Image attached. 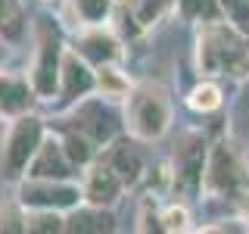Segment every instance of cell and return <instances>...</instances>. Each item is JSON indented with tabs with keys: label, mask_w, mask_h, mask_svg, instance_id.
Listing matches in <instances>:
<instances>
[{
	"label": "cell",
	"mask_w": 249,
	"mask_h": 234,
	"mask_svg": "<svg viewBox=\"0 0 249 234\" xmlns=\"http://www.w3.org/2000/svg\"><path fill=\"white\" fill-rule=\"evenodd\" d=\"M193 62L199 78L243 81L249 78V35L224 16L193 25Z\"/></svg>",
	"instance_id": "6da1fadb"
},
{
	"label": "cell",
	"mask_w": 249,
	"mask_h": 234,
	"mask_svg": "<svg viewBox=\"0 0 249 234\" xmlns=\"http://www.w3.org/2000/svg\"><path fill=\"white\" fill-rule=\"evenodd\" d=\"M66 35H62L59 22L50 16H37L31 19V59H28V81L35 91L37 103L50 106L59 94V78H62V59H66Z\"/></svg>",
	"instance_id": "7a4b0ae2"
},
{
	"label": "cell",
	"mask_w": 249,
	"mask_h": 234,
	"mask_svg": "<svg viewBox=\"0 0 249 234\" xmlns=\"http://www.w3.org/2000/svg\"><path fill=\"white\" fill-rule=\"evenodd\" d=\"M124 113V131L143 144H159L175 125V100L162 81H134L128 100L122 103Z\"/></svg>",
	"instance_id": "3957f363"
},
{
	"label": "cell",
	"mask_w": 249,
	"mask_h": 234,
	"mask_svg": "<svg viewBox=\"0 0 249 234\" xmlns=\"http://www.w3.org/2000/svg\"><path fill=\"white\" fill-rule=\"evenodd\" d=\"M47 131H50V125L35 109L6 122V131L0 137V178L6 184H19L28 175V166L35 153L41 150Z\"/></svg>",
	"instance_id": "277c9868"
},
{
	"label": "cell",
	"mask_w": 249,
	"mask_h": 234,
	"mask_svg": "<svg viewBox=\"0 0 249 234\" xmlns=\"http://www.w3.org/2000/svg\"><path fill=\"white\" fill-rule=\"evenodd\" d=\"M249 191V169L237 153L233 140L215 137L209 140L206 172H202V197L206 200H231L237 203Z\"/></svg>",
	"instance_id": "5b68a950"
},
{
	"label": "cell",
	"mask_w": 249,
	"mask_h": 234,
	"mask_svg": "<svg viewBox=\"0 0 249 234\" xmlns=\"http://www.w3.org/2000/svg\"><path fill=\"white\" fill-rule=\"evenodd\" d=\"M56 122L72 125V128H78L81 135H88L100 150H103L106 144H112L115 137L124 135L122 106L112 103V100H106V97H100V94H90V97H84L81 103H75L72 109L59 113Z\"/></svg>",
	"instance_id": "8992f818"
},
{
	"label": "cell",
	"mask_w": 249,
	"mask_h": 234,
	"mask_svg": "<svg viewBox=\"0 0 249 234\" xmlns=\"http://www.w3.org/2000/svg\"><path fill=\"white\" fill-rule=\"evenodd\" d=\"M209 140L202 131H184L171 150V178H175V197L202 200V172H206Z\"/></svg>",
	"instance_id": "52a82bcc"
},
{
	"label": "cell",
	"mask_w": 249,
	"mask_h": 234,
	"mask_svg": "<svg viewBox=\"0 0 249 234\" xmlns=\"http://www.w3.org/2000/svg\"><path fill=\"white\" fill-rule=\"evenodd\" d=\"M16 200L25 209H53V213H72L81 206V181L78 178H22L16 184Z\"/></svg>",
	"instance_id": "ba28073f"
},
{
	"label": "cell",
	"mask_w": 249,
	"mask_h": 234,
	"mask_svg": "<svg viewBox=\"0 0 249 234\" xmlns=\"http://www.w3.org/2000/svg\"><path fill=\"white\" fill-rule=\"evenodd\" d=\"M97 94V69L90 66L75 47H66V59H62V78H59V94L50 103L53 116L72 109L75 103H81L84 97Z\"/></svg>",
	"instance_id": "9c48e42d"
},
{
	"label": "cell",
	"mask_w": 249,
	"mask_h": 234,
	"mask_svg": "<svg viewBox=\"0 0 249 234\" xmlns=\"http://www.w3.org/2000/svg\"><path fill=\"white\" fill-rule=\"evenodd\" d=\"M72 47L90 62L93 69L112 66V62H124V57H128V41L122 38V31L115 28L112 22H106V25L78 28Z\"/></svg>",
	"instance_id": "30bf717a"
},
{
	"label": "cell",
	"mask_w": 249,
	"mask_h": 234,
	"mask_svg": "<svg viewBox=\"0 0 249 234\" xmlns=\"http://www.w3.org/2000/svg\"><path fill=\"white\" fill-rule=\"evenodd\" d=\"M78 181H81V197L88 206L115 209L122 203V197L128 194V184L122 181V175L109 166L103 156H97L93 162H88L78 172Z\"/></svg>",
	"instance_id": "8fae6325"
},
{
	"label": "cell",
	"mask_w": 249,
	"mask_h": 234,
	"mask_svg": "<svg viewBox=\"0 0 249 234\" xmlns=\"http://www.w3.org/2000/svg\"><path fill=\"white\" fill-rule=\"evenodd\" d=\"M168 13H175V0H115L112 25L122 31L124 41H134L153 31Z\"/></svg>",
	"instance_id": "7c38bea8"
},
{
	"label": "cell",
	"mask_w": 249,
	"mask_h": 234,
	"mask_svg": "<svg viewBox=\"0 0 249 234\" xmlns=\"http://www.w3.org/2000/svg\"><path fill=\"white\" fill-rule=\"evenodd\" d=\"M146 147L150 144H143V140L131 137L128 131H124L122 137H115L112 144H106L103 150H100V156L122 175V181L128 184V191H137V187L143 184V178H146L150 162H153L150 153H146Z\"/></svg>",
	"instance_id": "4fadbf2b"
},
{
	"label": "cell",
	"mask_w": 249,
	"mask_h": 234,
	"mask_svg": "<svg viewBox=\"0 0 249 234\" xmlns=\"http://www.w3.org/2000/svg\"><path fill=\"white\" fill-rule=\"evenodd\" d=\"M37 103L31 81L25 72H13V69H0V122H10L16 116L31 113Z\"/></svg>",
	"instance_id": "5bb4252c"
},
{
	"label": "cell",
	"mask_w": 249,
	"mask_h": 234,
	"mask_svg": "<svg viewBox=\"0 0 249 234\" xmlns=\"http://www.w3.org/2000/svg\"><path fill=\"white\" fill-rule=\"evenodd\" d=\"M28 175L31 178H78V169L69 162V156H66V150H62V140L56 135V128L47 131L41 150L35 153V159H31V166H28Z\"/></svg>",
	"instance_id": "9a60e30c"
},
{
	"label": "cell",
	"mask_w": 249,
	"mask_h": 234,
	"mask_svg": "<svg viewBox=\"0 0 249 234\" xmlns=\"http://www.w3.org/2000/svg\"><path fill=\"white\" fill-rule=\"evenodd\" d=\"M31 41V16L22 0H0V44L22 50Z\"/></svg>",
	"instance_id": "2e32d148"
},
{
	"label": "cell",
	"mask_w": 249,
	"mask_h": 234,
	"mask_svg": "<svg viewBox=\"0 0 249 234\" xmlns=\"http://www.w3.org/2000/svg\"><path fill=\"white\" fill-rule=\"evenodd\" d=\"M66 13L78 28L106 25L115 16V0H66Z\"/></svg>",
	"instance_id": "e0dca14e"
},
{
	"label": "cell",
	"mask_w": 249,
	"mask_h": 234,
	"mask_svg": "<svg viewBox=\"0 0 249 234\" xmlns=\"http://www.w3.org/2000/svg\"><path fill=\"white\" fill-rule=\"evenodd\" d=\"M184 106L196 116H212L224 106V91H221V81L215 78H199L184 97Z\"/></svg>",
	"instance_id": "ac0fdd59"
},
{
	"label": "cell",
	"mask_w": 249,
	"mask_h": 234,
	"mask_svg": "<svg viewBox=\"0 0 249 234\" xmlns=\"http://www.w3.org/2000/svg\"><path fill=\"white\" fill-rule=\"evenodd\" d=\"M131 88H134V81H131V75L122 69V62H112V66H100L97 69V94L106 100H112V103H124L128 100Z\"/></svg>",
	"instance_id": "d6986e66"
},
{
	"label": "cell",
	"mask_w": 249,
	"mask_h": 234,
	"mask_svg": "<svg viewBox=\"0 0 249 234\" xmlns=\"http://www.w3.org/2000/svg\"><path fill=\"white\" fill-rule=\"evenodd\" d=\"M66 231H115V213L112 209H103V206H75L69 213V228Z\"/></svg>",
	"instance_id": "ffe728a7"
},
{
	"label": "cell",
	"mask_w": 249,
	"mask_h": 234,
	"mask_svg": "<svg viewBox=\"0 0 249 234\" xmlns=\"http://www.w3.org/2000/svg\"><path fill=\"white\" fill-rule=\"evenodd\" d=\"M159 225L162 231L168 234H184V231H193V215H190V206L178 197V200H162L159 203Z\"/></svg>",
	"instance_id": "44dd1931"
},
{
	"label": "cell",
	"mask_w": 249,
	"mask_h": 234,
	"mask_svg": "<svg viewBox=\"0 0 249 234\" xmlns=\"http://www.w3.org/2000/svg\"><path fill=\"white\" fill-rule=\"evenodd\" d=\"M175 13H181V19L190 22V25H199V22H206V19L224 16L218 0H175Z\"/></svg>",
	"instance_id": "7402d4cb"
},
{
	"label": "cell",
	"mask_w": 249,
	"mask_h": 234,
	"mask_svg": "<svg viewBox=\"0 0 249 234\" xmlns=\"http://www.w3.org/2000/svg\"><path fill=\"white\" fill-rule=\"evenodd\" d=\"M66 228H69V213L28 209V231L31 234H62Z\"/></svg>",
	"instance_id": "603a6c76"
},
{
	"label": "cell",
	"mask_w": 249,
	"mask_h": 234,
	"mask_svg": "<svg viewBox=\"0 0 249 234\" xmlns=\"http://www.w3.org/2000/svg\"><path fill=\"white\" fill-rule=\"evenodd\" d=\"M0 231L28 234V209L16 200V194H13V200H3V203H0Z\"/></svg>",
	"instance_id": "cb8c5ba5"
},
{
	"label": "cell",
	"mask_w": 249,
	"mask_h": 234,
	"mask_svg": "<svg viewBox=\"0 0 249 234\" xmlns=\"http://www.w3.org/2000/svg\"><path fill=\"white\" fill-rule=\"evenodd\" d=\"M218 3H221L224 19L249 35V0H218Z\"/></svg>",
	"instance_id": "d4e9b609"
},
{
	"label": "cell",
	"mask_w": 249,
	"mask_h": 234,
	"mask_svg": "<svg viewBox=\"0 0 249 234\" xmlns=\"http://www.w3.org/2000/svg\"><path fill=\"white\" fill-rule=\"evenodd\" d=\"M233 206H237V215H240V222H243L246 228H249V191H246V194H243V197H240L237 203H233Z\"/></svg>",
	"instance_id": "484cf974"
},
{
	"label": "cell",
	"mask_w": 249,
	"mask_h": 234,
	"mask_svg": "<svg viewBox=\"0 0 249 234\" xmlns=\"http://www.w3.org/2000/svg\"><path fill=\"white\" fill-rule=\"evenodd\" d=\"M41 6H47V10H53V13H59V10H66V0H37Z\"/></svg>",
	"instance_id": "4316f807"
}]
</instances>
